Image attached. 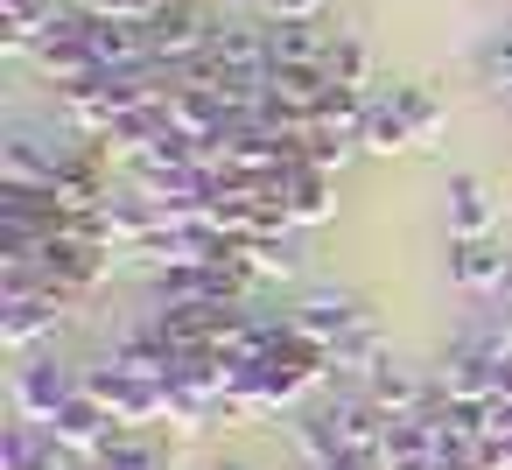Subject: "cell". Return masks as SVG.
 <instances>
[{
    "mask_svg": "<svg viewBox=\"0 0 512 470\" xmlns=\"http://www.w3.org/2000/svg\"><path fill=\"white\" fill-rule=\"evenodd\" d=\"M442 99L428 85H393V92H372V113H365V134L358 148L372 155H400V148H428L442 134Z\"/></svg>",
    "mask_w": 512,
    "mask_h": 470,
    "instance_id": "1",
    "label": "cell"
},
{
    "mask_svg": "<svg viewBox=\"0 0 512 470\" xmlns=\"http://www.w3.org/2000/svg\"><path fill=\"white\" fill-rule=\"evenodd\" d=\"M85 393L99 407H113L120 428H148V421H169V379H141V372H120L113 358H99L85 372Z\"/></svg>",
    "mask_w": 512,
    "mask_h": 470,
    "instance_id": "2",
    "label": "cell"
},
{
    "mask_svg": "<svg viewBox=\"0 0 512 470\" xmlns=\"http://www.w3.org/2000/svg\"><path fill=\"white\" fill-rule=\"evenodd\" d=\"M78 393H85V372L64 365L57 351H43V358H29V365L15 372V421H50V414L71 407Z\"/></svg>",
    "mask_w": 512,
    "mask_h": 470,
    "instance_id": "3",
    "label": "cell"
},
{
    "mask_svg": "<svg viewBox=\"0 0 512 470\" xmlns=\"http://www.w3.org/2000/svg\"><path fill=\"white\" fill-rule=\"evenodd\" d=\"M36 274H43L50 288H64V295H85V288H99V281L113 274V246H92V239L57 232V239L36 246Z\"/></svg>",
    "mask_w": 512,
    "mask_h": 470,
    "instance_id": "4",
    "label": "cell"
},
{
    "mask_svg": "<svg viewBox=\"0 0 512 470\" xmlns=\"http://www.w3.org/2000/svg\"><path fill=\"white\" fill-rule=\"evenodd\" d=\"M64 309H71V295L50 288V281L29 288V295H8V302H0V337H8V351H36L43 337H57Z\"/></svg>",
    "mask_w": 512,
    "mask_h": 470,
    "instance_id": "5",
    "label": "cell"
},
{
    "mask_svg": "<svg viewBox=\"0 0 512 470\" xmlns=\"http://www.w3.org/2000/svg\"><path fill=\"white\" fill-rule=\"evenodd\" d=\"M211 36H218V29L190 8V0H169V8L148 22V57H155V64H197V57L211 50Z\"/></svg>",
    "mask_w": 512,
    "mask_h": 470,
    "instance_id": "6",
    "label": "cell"
},
{
    "mask_svg": "<svg viewBox=\"0 0 512 470\" xmlns=\"http://www.w3.org/2000/svg\"><path fill=\"white\" fill-rule=\"evenodd\" d=\"M358 316H365V302L344 295V288H302V295L288 302V323H295V337H309V344H337Z\"/></svg>",
    "mask_w": 512,
    "mask_h": 470,
    "instance_id": "7",
    "label": "cell"
},
{
    "mask_svg": "<svg viewBox=\"0 0 512 470\" xmlns=\"http://www.w3.org/2000/svg\"><path fill=\"white\" fill-rule=\"evenodd\" d=\"M505 274H512V253H505L498 232H484V239H449V281H456L463 295H498Z\"/></svg>",
    "mask_w": 512,
    "mask_h": 470,
    "instance_id": "8",
    "label": "cell"
},
{
    "mask_svg": "<svg viewBox=\"0 0 512 470\" xmlns=\"http://www.w3.org/2000/svg\"><path fill=\"white\" fill-rule=\"evenodd\" d=\"M43 428H50V435H57V442H64V449H71L78 463H92V456H99V449H106V442L120 435V421H113V407H99L92 393H78L71 407H57V414H50Z\"/></svg>",
    "mask_w": 512,
    "mask_h": 470,
    "instance_id": "9",
    "label": "cell"
},
{
    "mask_svg": "<svg viewBox=\"0 0 512 470\" xmlns=\"http://www.w3.org/2000/svg\"><path fill=\"white\" fill-rule=\"evenodd\" d=\"M78 456L43 428V421H8L0 428V470H71Z\"/></svg>",
    "mask_w": 512,
    "mask_h": 470,
    "instance_id": "10",
    "label": "cell"
},
{
    "mask_svg": "<svg viewBox=\"0 0 512 470\" xmlns=\"http://www.w3.org/2000/svg\"><path fill=\"white\" fill-rule=\"evenodd\" d=\"M323 358H330V372H337V379H358V386H365L393 351H386V330H379V323H372V309H365L337 344H323Z\"/></svg>",
    "mask_w": 512,
    "mask_h": 470,
    "instance_id": "11",
    "label": "cell"
},
{
    "mask_svg": "<svg viewBox=\"0 0 512 470\" xmlns=\"http://www.w3.org/2000/svg\"><path fill=\"white\" fill-rule=\"evenodd\" d=\"M484 232H498V197L484 176L456 169L449 176V239H484Z\"/></svg>",
    "mask_w": 512,
    "mask_h": 470,
    "instance_id": "12",
    "label": "cell"
},
{
    "mask_svg": "<svg viewBox=\"0 0 512 470\" xmlns=\"http://www.w3.org/2000/svg\"><path fill=\"white\" fill-rule=\"evenodd\" d=\"M71 162V148H50L36 134H15L8 148H0V176L22 183V190H57V169Z\"/></svg>",
    "mask_w": 512,
    "mask_h": 470,
    "instance_id": "13",
    "label": "cell"
},
{
    "mask_svg": "<svg viewBox=\"0 0 512 470\" xmlns=\"http://www.w3.org/2000/svg\"><path fill=\"white\" fill-rule=\"evenodd\" d=\"M246 274H253V288L260 281H295L302 274V225H288V232H267V239H246Z\"/></svg>",
    "mask_w": 512,
    "mask_h": 470,
    "instance_id": "14",
    "label": "cell"
},
{
    "mask_svg": "<svg viewBox=\"0 0 512 470\" xmlns=\"http://www.w3.org/2000/svg\"><path fill=\"white\" fill-rule=\"evenodd\" d=\"M211 57H218L225 71H253V78H267V71H274L267 29H253V22H218V36H211Z\"/></svg>",
    "mask_w": 512,
    "mask_h": 470,
    "instance_id": "15",
    "label": "cell"
},
{
    "mask_svg": "<svg viewBox=\"0 0 512 470\" xmlns=\"http://www.w3.org/2000/svg\"><path fill=\"white\" fill-rule=\"evenodd\" d=\"M288 218H295L302 232H309V225H330V218H337V176L302 162V169L288 176Z\"/></svg>",
    "mask_w": 512,
    "mask_h": 470,
    "instance_id": "16",
    "label": "cell"
},
{
    "mask_svg": "<svg viewBox=\"0 0 512 470\" xmlns=\"http://www.w3.org/2000/svg\"><path fill=\"white\" fill-rule=\"evenodd\" d=\"M330 43H337V29H323V22H267L274 64H330Z\"/></svg>",
    "mask_w": 512,
    "mask_h": 470,
    "instance_id": "17",
    "label": "cell"
},
{
    "mask_svg": "<svg viewBox=\"0 0 512 470\" xmlns=\"http://www.w3.org/2000/svg\"><path fill=\"white\" fill-rule=\"evenodd\" d=\"M169 120H176L190 141H211V134H225V127H232V106H225L211 85H183V92L169 99Z\"/></svg>",
    "mask_w": 512,
    "mask_h": 470,
    "instance_id": "18",
    "label": "cell"
},
{
    "mask_svg": "<svg viewBox=\"0 0 512 470\" xmlns=\"http://www.w3.org/2000/svg\"><path fill=\"white\" fill-rule=\"evenodd\" d=\"M169 127H176V120H169V99H148V106H127V113L106 127V148H120V155H141V148H155Z\"/></svg>",
    "mask_w": 512,
    "mask_h": 470,
    "instance_id": "19",
    "label": "cell"
},
{
    "mask_svg": "<svg viewBox=\"0 0 512 470\" xmlns=\"http://www.w3.org/2000/svg\"><path fill=\"white\" fill-rule=\"evenodd\" d=\"M85 470H169V449H162V442H148L141 428H120V435H113Z\"/></svg>",
    "mask_w": 512,
    "mask_h": 470,
    "instance_id": "20",
    "label": "cell"
},
{
    "mask_svg": "<svg viewBox=\"0 0 512 470\" xmlns=\"http://www.w3.org/2000/svg\"><path fill=\"white\" fill-rule=\"evenodd\" d=\"M337 85H372V57H365V43L358 36H344L337 29V43H330V64H323Z\"/></svg>",
    "mask_w": 512,
    "mask_h": 470,
    "instance_id": "21",
    "label": "cell"
},
{
    "mask_svg": "<svg viewBox=\"0 0 512 470\" xmlns=\"http://www.w3.org/2000/svg\"><path fill=\"white\" fill-rule=\"evenodd\" d=\"M477 85L498 92V99H512V36H491L477 50Z\"/></svg>",
    "mask_w": 512,
    "mask_h": 470,
    "instance_id": "22",
    "label": "cell"
},
{
    "mask_svg": "<svg viewBox=\"0 0 512 470\" xmlns=\"http://www.w3.org/2000/svg\"><path fill=\"white\" fill-rule=\"evenodd\" d=\"M267 22H323L330 15V0H260Z\"/></svg>",
    "mask_w": 512,
    "mask_h": 470,
    "instance_id": "23",
    "label": "cell"
},
{
    "mask_svg": "<svg viewBox=\"0 0 512 470\" xmlns=\"http://www.w3.org/2000/svg\"><path fill=\"white\" fill-rule=\"evenodd\" d=\"M211 470H253L246 456H211Z\"/></svg>",
    "mask_w": 512,
    "mask_h": 470,
    "instance_id": "24",
    "label": "cell"
},
{
    "mask_svg": "<svg viewBox=\"0 0 512 470\" xmlns=\"http://www.w3.org/2000/svg\"><path fill=\"white\" fill-rule=\"evenodd\" d=\"M498 302H505V309H512V274H505V288H498Z\"/></svg>",
    "mask_w": 512,
    "mask_h": 470,
    "instance_id": "25",
    "label": "cell"
},
{
    "mask_svg": "<svg viewBox=\"0 0 512 470\" xmlns=\"http://www.w3.org/2000/svg\"><path fill=\"white\" fill-rule=\"evenodd\" d=\"M225 8H253V0H225Z\"/></svg>",
    "mask_w": 512,
    "mask_h": 470,
    "instance_id": "26",
    "label": "cell"
}]
</instances>
